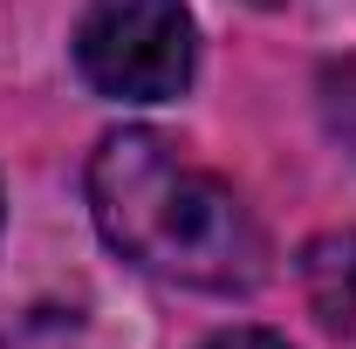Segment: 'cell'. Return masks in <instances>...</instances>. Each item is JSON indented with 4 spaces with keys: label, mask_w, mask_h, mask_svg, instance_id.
I'll list each match as a JSON object with an SVG mask.
<instances>
[{
    "label": "cell",
    "mask_w": 356,
    "mask_h": 349,
    "mask_svg": "<svg viewBox=\"0 0 356 349\" xmlns=\"http://www.w3.org/2000/svg\"><path fill=\"white\" fill-rule=\"evenodd\" d=\"M89 213L131 267L178 288L247 295L267 274V233L247 213V199L226 178L185 165L158 131H110L96 144Z\"/></svg>",
    "instance_id": "1"
},
{
    "label": "cell",
    "mask_w": 356,
    "mask_h": 349,
    "mask_svg": "<svg viewBox=\"0 0 356 349\" xmlns=\"http://www.w3.org/2000/svg\"><path fill=\"white\" fill-rule=\"evenodd\" d=\"M192 14L178 0H89L76 21V69L96 96L172 103L192 83Z\"/></svg>",
    "instance_id": "2"
},
{
    "label": "cell",
    "mask_w": 356,
    "mask_h": 349,
    "mask_svg": "<svg viewBox=\"0 0 356 349\" xmlns=\"http://www.w3.org/2000/svg\"><path fill=\"white\" fill-rule=\"evenodd\" d=\"M302 295L329 336L356 343V226L315 233L302 247Z\"/></svg>",
    "instance_id": "3"
},
{
    "label": "cell",
    "mask_w": 356,
    "mask_h": 349,
    "mask_svg": "<svg viewBox=\"0 0 356 349\" xmlns=\"http://www.w3.org/2000/svg\"><path fill=\"white\" fill-rule=\"evenodd\" d=\"M322 124L356 158V62H329L322 69Z\"/></svg>",
    "instance_id": "4"
},
{
    "label": "cell",
    "mask_w": 356,
    "mask_h": 349,
    "mask_svg": "<svg viewBox=\"0 0 356 349\" xmlns=\"http://www.w3.org/2000/svg\"><path fill=\"white\" fill-rule=\"evenodd\" d=\"M199 349H288V343L267 336V329H220L213 343H199Z\"/></svg>",
    "instance_id": "5"
}]
</instances>
